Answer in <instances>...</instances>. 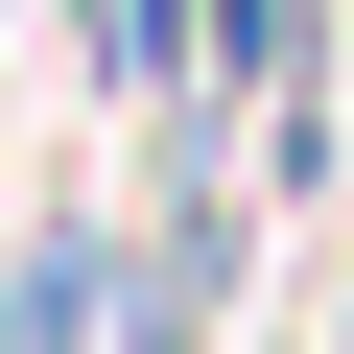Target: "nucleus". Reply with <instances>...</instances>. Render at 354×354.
<instances>
[{"label":"nucleus","mask_w":354,"mask_h":354,"mask_svg":"<svg viewBox=\"0 0 354 354\" xmlns=\"http://www.w3.org/2000/svg\"><path fill=\"white\" fill-rule=\"evenodd\" d=\"M213 95L236 118H307L330 95V0H213Z\"/></svg>","instance_id":"obj_2"},{"label":"nucleus","mask_w":354,"mask_h":354,"mask_svg":"<svg viewBox=\"0 0 354 354\" xmlns=\"http://www.w3.org/2000/svg\"><path fill=\"white\" fill-rule=\"evenodd\" d=\"M71 24H95L118 118H165V95H213V0H71Z\"/></svg>","instance_id":"obj_3"},{"label":"nucleus","mask_w":354,"mask_h":354,"mask_svg":"<svg viewBox=\"0 0 354 354\" xmlns=\"http://www.w3.org/2000/svg\"><path fill=\"white\" fill-rule=\"evenodd\" d=\"M95 330H118V213L48 189L24 236H0V354H95Z\"/></svg>","instance_id":"obj_1"}]
</instances>
